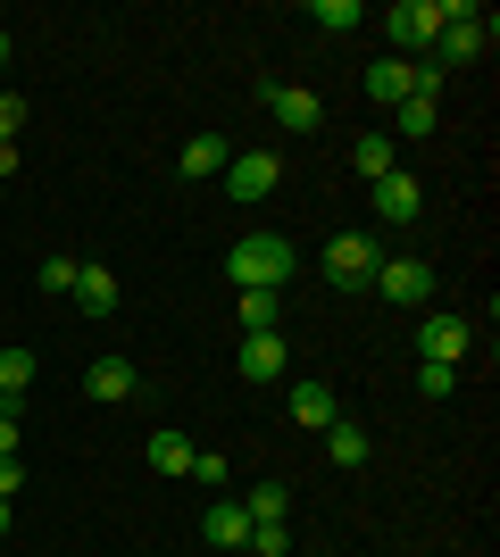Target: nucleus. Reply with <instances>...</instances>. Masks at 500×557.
<instances>
[{
	"instance_id": "15",
	"label": "nucleus",
	"mask_w": 500,
	"mask_h": 557,
	"mask_svg": "<svg viewBox=\"0 0 500 557\" xmlns=\"http://www.w3.org/2000/svg\"><path fill=\"white\" fill-rule=\"evenodd\" d=\"M225 159H234V150H225L217 134H192L184 150H175V166H184L192 184H209V175H225Z\"/></svg>"
},
{
	"instance_id": "26",
	"label": "nucleus",
	"mask_w": 500,
	"mask_h": 557,
	"mask_svg": "<svg viewBox=\"0 0 500 557\" xmlns=\"http://www.w3.org/2000/svg\"><path fill=\"white\" fill-rule=\"evenodd\" d=\"M251 557H284V524H251V541H242Z\"/></svg>"
},
{
	"instance_id": "8",
	"label": "nucleus",
	"mask_w": 500,
	"mask_h": 557,
	"mask_svg": "<svg viewBox=\"0 0 500 557\" xmlns=\"http://www.w3.org/2000/svg\"><path fill=\"white\" fill-rule=\"evenodd\" d=\"M376 191V225H408V216L426 209V191H417V175H408V166H392V175H383V184H367Z\"/></svg>"
},
{
	"instance_id": "5",
	"label": "nucleus",
	"mask_w": 500,
	"mask_h": 557,
	"mask_svg": "<svg viewBox=\"0 0 500 557\" xmlns=\"http://www.w3.org/2000/svg\"><path fill=\"white\" fill-rule=\"evenodd\" d=\"M259 109L276 116L284 134H317V125H326V100L301 92V84H259Z\"/></svg>"
},
{
	"instance_id": "24",
	"label": "nucleus",
	"mask_w": 500,
	"mask_h": 557,
	"mask_svg": "<svg viewBox=\"0 0 500 557\" xmlns=\"http://www.w3.org/2000/svg\"><path fill=\"white\" fill-rule=\"evenodd\" d=\"M417 392H426V399H451L459 392V367H426V358H417Z\"/></svg>"
},
{
	"instance_id": "9",
	"label": "nucleus",
	"mask_w": 500,
	"mask_h": 557,
	"mask_svg": "<svg viewBox=\"0 0 500 557\" xmlns=\"http://www.w3.org/2000/svg\"><path fill=\"white\" fill-rule=\"evenodd\" d=\"M134 383H143V374H134V358H93V367H84V392H93L100 408L134 399Z\"/></svg>"
},
{
	"instance_id": "31",
	"label": "nucleus",
	"mask_w": 500,
	"mask_h": 557,
	"mask_svg": "<svg viewBox=\"0 0 500 557\" xmlns=\"http://www.w3.org/2000/svg\"><path fill=\"white\" fill-rule=\"evenodd\" d=\"M0 541H9V499H0Z\"/></svg>"
},
{
	"instance_id": "27",
	"label": "nucleus",
	"mask_w": 500,
	"mask_h": 557,
	"mask_svg": "<svg viewBox=\"0 0 500 557\" xmlns=\"http://www.w3.org/2000/svg\"><path fill=\"white\" fill-rule=\"evenodd\" d=\"M42 292H75V258H42Z\"/></svg>"
},
{
	"instance_id": "11",
	"label": "nucleus",
	"mask_w": 500,
	"mask_h": 557,
	"mask_svg": "<svg viewBox=\"0 0 500 557\" xmlns=\"http://www.w3.org/2000/svg\"><path fill=\"white\" fill-rule=\"evenodd\" d=\"M408 92H417V59H376V67H367V100L401 109Z\"/></svg>"
},
{
	"instance_id": "17",
	"label": "nucleus",
	"mask_w": 500,
	"mask_h": 557,
	"mask_svg": "<svg viewBox=\"0 0 500 557\" xmlns=\"http://www.w3.org/2000/svg\"><path fill=\"white\" fill-rule=\"evenodd\" d=\"M242 333H284V292H242Z\"/></svg>"
},
{
	"instance_id": "29",
	"label": "nucleus",
	"mask_w": 500,
	"mask_h": 557,
	"mask_svg": "<svg viewBox=\"0 0 500 557\" xmlns=\"http://www.w3.org/2000/svg\"><path fill=\"white\" fill-rule=\"evenodd\" d=\"M0 458H17V408L0 399Z\"/></svg>"
},
{
	"instance_id": "10",
	"label": "nucleus",
	"mask_w": 500,
	"mask_h": 557,
	"mask_svg": "<svg viewBox=\"0 0 500 557\" xmlns=\"http://www.w3.org/2000/svg\"><path fill=\"white\" fill-rule=\"evenodd\" d=\"M242 383H276L284 374V333H242Z\"/></svg>"
},
{
	"instance_id": "22",
	"label": "nucleus",
	"mask_w": 500,
	"mask_h": 557,
	"mask_svg": "<svg viewBox=\"0 0 500 557\" xmlns=\"http://www.w3.org/2000/svg\"><path fill=\"white\" fill-rule=\"evenodd\" d=\"M25 383H34V358H25V349H0V399H9V408L25 399Z\"/></svg>"
},
{
	"instance_id": "13",
	"label": "nucleus",
	"mask_w": 500,
	"mask_h": 557,
	"mask_svg": "<svg viewBox=\"0 0 500 557\" xmlns=\"http://www.w3.org/2000/svg\"><path fill=\"white\" fill-rule=\"evenodd\" d=\"M333 417H342V399H333V383H292V424H309V433H326Z\"/></svg>"
},
{
	"instance_id": "19",
	"label": "nucleus",
	"mask_w": 500,
	"mask_h": 557,
	"mask_svg": "<svg viewBox=\"0 0 500 557\" xmlns=\"http://www.w3.org/2000/svg\"><path fill=\"white\" fill-rule=\"evenodd\" d=\"M326 449H333V466H367V449H376V442H367L351 417H333L326 424Z\"/></svg>"
},
{
	"instance_id": "2",
	"label": "nucleus",
	"mask_w": 500,
	"mask_h": 557,
	"mask_svg": "<svg viewBox=\"0 0 500 557\" xmlns=\"http://www.w3.org/2000/svg\"><path fill=\"white\" fill-rule=\"evenodd\" d=\"M434 34H442V9L434 0H392L383 9V59H408V50H434Z\"/></svg>"
},
{
	"instance_id": "14",
	"label": "nucleus",
	"mask_w": 500,
	"mask_h": 557,
	"mask_svg": "<svg viewBox=\"0 0 500 557\" xmlns=\"http://www.w3.org/2000/svg\"><path fill=\"white\" fill-rule=\"evenodd\" d=\"M75 300H84V317H109V308H118V275H109L100 258H84V267H75Z\"/></svg>"
},
{
	"instance_id": "32",
	"label": "nucleus",
	"mask_w": 500,
	"mask_h": 557,
	"mask_svg": "<svg viewBox=\"0 0 500 557\" xmlns=\"http://www.w3.org/2000/svg\"><path fill=\"white\" fill-rule=\"evenodd\" d=\"M0 67H9V34H0Z\"/></svg>"
},
{
	"instance_id": "21",
	"label": "nucleus",
	"mask_w": 500,
	"mask_h": 557,
	"mask_svg": "<svg viewBox=\"0 0 500 557\" xmlns=\"http://www.w3.org/2000/svg\"><path fill=\"white\" fill-rule=\"evenodd\" d=\"M392 125H401L392 141H426V134H434V100H426V92H408L401 109H392Z\"/></svg>"
},
{
	"instance_id": "1",
	"label": "nucleus",
	"mask_w": 500,
	"mask_h": 557,
	"mask_svg": "<svg viewBox=\"0 0 500 557\" xmlns=\"http://www.w3.org/2000/svg\"><path fill=\"white\" fill-rule=\"evenodd\" d=\"M292 267H301V258H292L284 233H242L234 250H225V283H234V292H284Z\"/></svg>"
},
{
	"instance_id": "7",
	"label": "nucleus",
	"mask_w": 500,
	"mask_h": 557,
	"mask_svg": "<svg viewBox=\"0 0 500 557\" xmlns=\"http://www.w3.org/2000/svg\"><path fill=\"white\" fill-rule=\"evenodd\" d=\"M376 292L392 308H417L434 292V267H426V258H383V267H376Z\"/></svg>"
},
{
	"instance_id": "16",
	"label": "nucleus",
	"mask_w": 500,
	"mask_h": 557,
	"mask_svg": "<svg viewBox=\"0 0 500 557\" xmlns=\"http://www.w3.org/2000/svg\"><path fill=\"white\" fill-rule=\"evenodd\" d=\"M351 166L367 175V184H383V175L401 166V141H392V134H358V141H351Z\"/></svg>"
},
{
	"instance_id": "12",
	"label": "nucleus",
	"mask_w": 500,
	"mask_h": 557,
	"mask_svg": "<svg viewBox=\"0 0 500 557\" xmlns=\"http://www.w3.org/2000/svg\"><path fill=\"white\" fill-rule=\"evenodd\" d=\"M200 541H209V549H242V541H251V516H242V499H209V516H200Z\"/></svg>"
},
{
	"instance_id": "30",
	"label": "nucleus",
	"mask_w": 500,
	"mask_h": 557,
	"mask_svg": "<svg viewBox=\"0 0 500 557\" xmlns=\"http://www.w3.org/2000/svg\"><path fill=\"white\" fill-rule=\"evenodd\" d=\"M0 175H17V141H0Z\"/></svg>"
},
{
	"instance_id": "28",
	"label": "nucleus",
	"mask_w": 500,
	"mask_h": 557,
	"mask_svg": "<svg viewBox=\"0 0 500 557\" xmlns=\"http://www.w3.org/2000/svg\"><path fill=\"white\" fill-rule=\"evenodd\" d=\"M17 125H25V100H17V92H0V141H17Z\"/></svg>"
},
{
	"instance_id": "18",
	"label": "nucleus",
	"mask_w": 500,
	"mask_h": 557,
	"mask_svg": "<svg viewBox=\"0 0 500 557\" xmlns=\"http://www.w3.org/2000/svg\"><path fill=\"white\" fill-rule=\"evenodd\" d=\"M150 466H159V474H192V442L175 433V424H159V433H150Z\"/></svg>"
},
{
	"instance_id": "20",
	"label": "nucleus",
	"mask_w": 500,
	"mask_h": 557,
	"mask_svg": "<svg viewBox=\"0 0 500 557\" xmlns=\"http://www.w3.org/2000/svg\"><path fill=\"white\" fill-rule=\"evenodd\" d=\"M309 25H326V34H358L367 9H358V0H309Z\"/></svg>"
},
{
	"instance_id": "6",
	"label": "nucleus",
	"mask_w": 500,
	"mask_h": 557,
	"mask_svg": "<svg viewBox=\"0 0 500 557\" xmlns=\"http://www.w3.org/2000/svg\"><path fill=\"white\" fill-rule=\"evenodd\" d=\"M467 342H476V325H467V317H426V325H417V358H426V367H459V358H467Z\"/></svg>"
},
{
	"instance_id": "3",
	"label": "nucleus",
	"mask_w": 500,
	"mask_h": 557,
	"mask_svg": "<svg viewBox=\"0 0 500 557\" xmlns=\"http://www.w3.org/2000/svg\"><path fill=\"white\" fill-rule=\"evenodd\" d=\"M376 267H383V250H376V233H333L326 242V275L351 292V283H376Z\"/></svg>"
},
{
	"instance_id": "4",
	"label": "nucleus",
	"mask_w": 500,
	"mask_h": 557,
	"mask_svg": "<svg viewBox=\"0 0 500 557\" xmlns=\"http://www.w3.org/2000/svg\"><path fill=\"white\" fill-rule=\"evenodd\" d=\"M276 184H284V159H276V150H234V159H225V191H234L242 209L267 200Z\"/></svg>"
},
{
	"instance_id": "23",
	"label": "nucleus",
	"mask_w": 500,
	"mask_h": 557,
	"mask_svg": "<svg viewBox=\"0 0 500 557\" xmlns=\"http://www.w3.org/2000/svg\"><path fill=\"white\" fill-rule=\"evenodd\" d=\"M242 516H251V524H284V483H259L242 499Z\"/></svg>"
},
{
	"instance_id": "25",
	"label": "nucleus",
	"mask_w": 500,
	"mask_h": 557,
	"mask_svg": "<svg viewBox=\"0 0 500 557\" xmlns=\"http://www.w3.org/2000/svg\"><path fill=\"white\" fill-rule=\"evenodd\" d=\"M192 483H209V491H225V458H217V449H192Z\"/></svg>"
}]
</instances>
